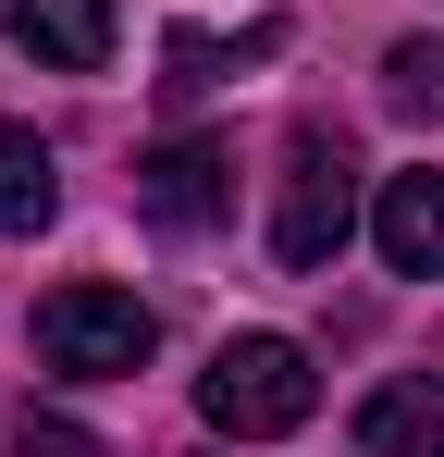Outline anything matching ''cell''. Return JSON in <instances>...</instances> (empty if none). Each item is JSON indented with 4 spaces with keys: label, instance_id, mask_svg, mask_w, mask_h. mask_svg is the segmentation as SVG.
<instances>
[{
    "label": "cell",
    "instance_id": "1",
    "mask_svg": "<svg viewBox=\"0 0 444 457\" xmlns=\"http://www.w3.org/2000/svg\"><path fill=\"white\" fill-rule=\"evenodd\" d=\"M346 235H358V149L333 124H296L284 173H272V260L284 272H333Z\"/></svg>",
    "mask_w": 444,
    "mask_h": 457
},
{
    "label": "cell",
    "instance_id": "2",
    "mask_svg": "<svg viewBox=\"0 0 444 457\" xmlns=\"http://www.w3.org/2000/svg\"><path fill=\"white\" fill-rule=\"evenodd\" d=\"M198 408H210V433H234V445H272V433H296L321 408V371H308L296 334H222L210 371H198Z\"/></svg>",
    "mask_w": 444,
    "mask_h": 457
},
{
    "label": "cell",
    "instance_id": "3",
    "mask_svg": "<svg viewBox=\"0 0 444 457\" xmlns=\"http://www.w3.org/2000/svg\"><path fill=\"white\" fill-rule=\"evenodd\" d=\"M148 346H160V321H148V297H124V285H62V297H37V359L74 371V383L148 371Z\"/></svg>",
    "mask_w": 444,
    "mask_h": 457
},
{
    "label": "cell",
    "instance_id": "4",
    "mask_svg": "<svg viewBox=\"0 0 444 457\" xmlns=\"http://www.w3.org/2000/svg\"><path fill=\"white\" fill-rule=\"evenodd\" d=\"M222 211H234V149H222V137H160V149L136 161V223L210 235Z\"/></svg>",
    "mask_w": 444,
    "mask_h": 457
},
{
    "label": "cell",
    "instance_id": "5",
    "mask_svg": "<svg viewBox=\"0 0 444 457\" xmlns=\"http://www.w3.org/2000/svg\"><path fill=\"white\" fill-rule=\"evenodd\" d=\"M370 247H382V272H407V285H444V173H382V198H370Z\"/></svg>",
    "mask_w": 444,
    "mask_h": 457
},
{
    "label": "cell",
    "instance_id": "6",
    "mask_svg": "<svg viewBox=\"0 0 444 457\" xmlns=\"http://www.w3.org/2000/svg\"><path fill=\"white\" fill-rule=\"evenodd\" d=\"M0 37L37 50L50 75H99L111 62V0H0Z\"/></svg>",
    "mask_w": 444,
    "mask_h": 457
},
{
    "label": "cell",
    "instance_id": "7",
    "mask_svg": "<svg viewBox=\"0 0 444 457\" xmlns=\"http://www.w3.org/2000/svg\"><path fill=\"white\" fill-rule=\"evenodd\" d=\"M358 457H444V383H370L358 395Z\"/></svg>",
    "mask_w": 444,
    "mask_h": 457
},
{
    "label": "cell",
    "instance_id": "8",
    "mask_svg": "<svg viewBox=\"0 0 444 457\" xmlns=\"http://www.w3.org/2000/svg\"><path fill=\"white\" fill-rule=\"evenodd\" d=\"M50 211H62V173H50V149L0 112V235H37Z\"/></svg>",
    "mask_w": 444,
    "mask_h": 457
},
{
    "label": "cell",
    "instance_id": "9",
    "mask_svg": "<svg viewBox=\"0 0 444 457\" xmlns=\"http://www.w3.org/2000/svg\"><path fill=\"white\" fill-rule=\"evenodd\" d=\"M272 50H284V25H272V12H259V25H234V37H198V25H173V50H160V62H173V99H185V87H222L234 75V62H272Z\"/></svg>",
    "mask_w": 444,
    "mask_h": 457
},
{
    "label": "cell",
    "instance_id": "10",
    "mask_svg": "<svg viewBox=\"0 0 444 457\" xmlns=\"http://www.w3.org/2000/svg\"><path fill=\"white\" fill-rule=\"evenodd\" d=\"M382 99H395L407 124H444V37H395V50H382Z\"/></svg>",
    "mask_w": 444,
    "mask_h": 457
},
{
    "label": "cell",
    "instance_id": "11",
    "mask_svg": "<svg viewBox=\"0 0 444 457\" xmlns=\"http://www.w3.org/2000/svg\"><path fill=\"white\" fill-rule=\"evenodd\" d=\"M0 457H99V433H86V420H37V408H25Z\"/></svg>",
    "mask_w": 444,
    "mask_h": 457
}]
</instances>
